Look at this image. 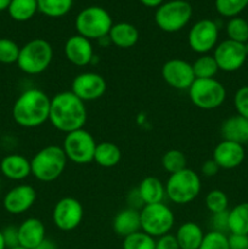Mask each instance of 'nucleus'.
<instances>
[{
  "label": "nucleus",
  "mask_w": 248,
  "mask_h": 249,
  "mask_svg": "<svg viewBox=\"0 0 248 249\" xmlns=\"http://www.w3.org/2000/svg\"><path fill=\"white\" fill-rule=\"evenodd\" d=\"M186 165V156H185V153L182 151L177 150V148L168 150L162 157L163 169L167 173H169V174H174V173L185 169V168H187Z\"/></svg>",
  "instance_id": "obj_32"
},
{
  "label": "nucleus",
  "mask_w": 248,
  "mask_h": 249,
  "mask_svg": "<svg viewBox=\"0 0 248 249\" xmlns=\"http://www.w3.org/2000/svg\"><path fill=\"white\" fill-rule=\"evenodd\" d=\"M233 106L237 114L248 119V85H243L235 92Z\"/></svg>",
  "instance_id": "obj_38"
},
{
  "label": "nucleus",
  "mask_w": 248,
  "mask_h": 249,
  "mask_svg": "<svg viewBox=\"0 0 248 249\" xmlns=\"http://www.w3.org/2000/svg\"><path fill=\"white\" fill-rule=\"evenodd\" d=\"M107 90V83L101 74L95 72H84L72 80L71 91L83 102L101 99Z\"/></svg>",
  "instance_id": "obj_14"
},
{
  "label": "nucleus",
  "mask_w": 248,
  "mask_h": 249,
  "mask_svg": "<svg viewBox=\"0 0 248 249\" xmlns=\"http://www.w3.org/2000/svg\"><path fill=\"white\" fill-rule=\"evenodd\" d=\"M123 249H156V238L143 231L129 235L123 238Z\"/></svg>",
  "instance_id": "obj_33"
},
{
  "label": "nucleus",
  "mask_w": 248,
  "mask_h": 249,
  "mask_svg": "<svg viewBox=\"0 0 248 249\" xmlns=\"http://www.w3.org/2000/svg\"><path fill=\"white\" fill-rule=\"evenodd\" d=\"M67 162L62 146L48 145L39 150L31 160L32 175L38 181L53 182L63 174Z\"/></svg>",
  "instance_id": "obj_3"
},
{
  "label": "nucleus",
  "mask_w": 248,
  "mask_h": 249,
  "mask_svg": "<svg viewBox=\"0 0 248 249\" xmlns=\"http://www.w3.org/2000/svg\"><path fill=\"white\" fill-rule=\"evenodd\" d=\"M198 249H230L228 236L226 233L218 232V231H209L204 233V237Z\"/></svg>",
  "instance_id": "obj_37"
},
{
  "label": "nucleus",
  "mask_w": 248,
  "mask_h": 249,
  "mask_svg": "<svg viewBox=\"0 0 248 249\" xmlns=\"http://www.w3.org/2000/svg\"><path fill=\"white\" fill-rule=\"evenodd\" d=\"M220 170L219 165L214 162L213 160H207L206 162L202 164L201 167V174L203 177L211 178V177H215L218 174V172Z\"/></svg>",
  "instance_id": "obj_44"
},
{
  "label": "nucleus",
  "mask_w": 248,
  "mask_h": 249,
  "mask_svg": "<svg viewBox=\"0 0 248 249\" xmlns=\"http://www.w3.org/2000/svg\"><path fill=\"white\" fill-rule=\"evenodd\" d=\"M189 91L190 100L199 109L211 111L220 107L226 99V89L215 78L195 79Z\"/></svg>",
  "instance_id": "obj_9"
},
{
  "label": "nucleus",
  "mask_w": 248,
  "mask_h": 249,
  "mask_svg": "<svg viewBox=\"0 0 248 249\" xmlns=\"http://www.w3.org/2000/svg\"><path fill=\"white\" fill-rule=\"evenodd\" d=\"M165 196L175 204H189L201 194V177L195 170L185 168L170 174L165 182Z\"/></svg>",
  "instance_id": "obj_5"
},
{
  "label": "nucleus",
  "mask_w": 248,
  "mask_h": 249,
  "mask_svg": "<svg viewBox=\"0 0 248 249\" xmlns=\"http://www.w3.org/2000/svg\"><path fill=\"white\" fill-rule=\"evenodd\" d=\"M213 57L215 58L219 71L235 72L245 65L248 56L245 44L225 39L215 46L213 50Z\"/></svg>",
  "instance_id": "obj_13"
},
{
  "label": "nucleus",
  "mask_w": 248,
  "mask_h": 249,
  "mask_svg": "<svg viewBox=\"0 0 248 249\" xmlns=\"http://www.w3.org/2000/svg\"><path fill=\"white\" fill-rule=\"evenodd\" d=\"M11 1L12 0H0V11H4V10L9 9Z\"/></svg>",
  "instance_id": "obj_47"
},
{
  "label": "nucleus",
  "mask_w": 248,
  "mask_h": 249,
  "mask_svg": "<svg viewBox=\"0 0 248 249\" xmlns=\"http://www.w3.org/2000/svg\"><path fill=\"white\" fill-rule=\"evenodd\" d=\"M219 27L214 21L208 18L197 21L187 34L190 49L199 55L209 53L218 45Z\"/></svg>",
  "instance_id": "obj_11"
},
{
  "label": "nucleus",
  "mask_w": 248,
  "mask_h": 249,
  "mask_svg": "<svg viewBox=\"0 0 248 249\" xmlns=\"http://www.w3.org/2000/svg\"><path fill=\"white\" fill-rule=\"evenodd\" d=\"M35 249H58V248L53 241L49 240V238H45V240H44Z\"/></svg>",
  "instance_id": "obj_45"
},
{
  "label": "nucleus",
  "mask_w": 248,
  "mask_h": 249,
  "mask_svg": "<svg viewBox=\"0 0 248 249\" xmlns=\"http://www.w3.org/2000/svg\"><path fill=\"white\" fill-rule=\"evenodd\" d=\"M139 31L134 24L128 22L113 23L108 33L111 44L121 49H130L139 41Z\"/></svg>",
  "instance_id": "obj_23"
},
{
  "label": "nucleus",
  "mask_w": 248,
  "mask_h": 249,
  "mask_svg": "<svg viewBox=\"0 0 248 249\" xmlns=\"http://www.w3.org/2000/svg\"><path fill=\"white\" fill-rule=\"evenodd\" d=\"M204 203H206V208L212 214L221 213V212L228 211L229 198L225 192L215 189L207 194L206 198H204Z\"/></svg>",
  "instance_id": "obj_34"
},
{
  "label": "nucleus",
  "mask_w": 248,
  "mask_h": 249,
  "mask_svg": "<svg viewBox=\"0 0 248 249\" xmlns=\"http://www.w3.org/2000/svg\"><path fill=\"white\" fill-rule=\"evenodd\" d=\"M246 151L243 145L233 141L221 140L214 147L212 160L219 165L220 169H235L245 160Z\"/></svg>",
  "instance_id": "obj_17"
},
{
  "label": "nucleus",
  "mask_w": 248,
  "mask_h": 249,
  "mask_svg": "<svg viewBox=\"0 0 248 249\" xmlns=\"http://www.w3.org/2000/svg\"><path fill=\"white\" fill-rule=\"evenodd\" d=\"M162 78L169 87L177 90H189L195 82L192 63L182 58H172L162 66Z\"/></svg>",
  "instance_id": "obj_15"
},
{
  "label": "nucleus",
  "mask_w": 248,
  "mask_h": 249,
  "mask_svg": "<svg viewBox=\"0 0 248 249\" xmlns=\"http://www.w3.org/2000/svg\"><path fill=\"white\" fill-rule=\"evenodd\" d=\"M75 29L78 34L89 40H100L108 36L113 21L111 15L100 6L83 9L75 17Z\"/></svg>",
  "instance_id": "obj_6"
},
{
  "label": "nucleus",
  "mask_w": 248,
  "mask_h": 249,
  "mask_svg": "<svg viewBox=\"0 0 248 249\" xmlns=\"http://www.w3.org/2000/svg\"><path fill=\"white\" fill-rule=\"evenodd\" d=\"M121 148L113 142L104 141L96 145L94 155V162L102 168H113L121 162Z\"/></svg>",
  "instance_id": "obj_26"
},
{
  "label": "nucleus",
  "mask_w": 248,
  "mask_h": 249,
  "mask_svg": "<svg viewBox=\"0 0 248 249\" xmlns=\"http://www.w3.org/2000/svg\"><path fill=\"white\" fill-rule=\"evenodd\" d=\"M88 111L85 102L72 91H61L51 99L49 122L56 130L68 134L84 128Z\"/></svg>",
  "instance_id": "obj_1"
},
{
  "label": "nucleus",
  "mask_w": 248,
  "mask_h": 249,
  "mask_svg": "<svg viewBox=\"0 0 248 249\" xmlns=\"http://www.w3.org/2000/svg\"><path fill=\"white\" fill-rule=\"evenodd\" d=\"M175 237L180 249H198L204 237V232L198 224L186 221L177 228Z\"/></svg>",
  "instance_id": "obj_24"
},
{
  "label": "nucleus",
  "mask_w": 248,
  "mask_h": 249,
  "mask_svg": "<svg viewBox=\"0 0 248 249\" xmlns=\"http://www.w3.org/2000/svg\"><path fill=\"white\" fill-rule=\"evenodd\" d=\"M247 249H248V248H247Z\"/></svg>",
  "instance_id": "obj_52"
},
{
  "label": "nucleus",
  "mask_w": 248,
  "mask_h": 249,
  "mask_svg": "<svg viewBox=\"0 0 248 249\" xmlns=\"http://www.w3.org/2000/svg\"><path fill=\"white\" fill-rule=\"evenodd\" d=\"M141 231L153 238L170 233L175 223V216L172 209L165 203L145 204L140 209Z\"/></svg>",
  "instance_id": "obj_7"
},
{
  "label": "nucleus",
  "mask_w": 248,
  "mask_h": 249,
  "mask_svg": "<svg viewBox=\"0 0 248 249\" xmlns=\"http://www.w3.org/2000/svg\"><path fill=\"white\" fill-rule=\"evenodd\" d=\"M248 0H215V9L221 16L237 17L247 7Z\"/></svg>",
  "instance_id": "obj_35"
},
{
  "label": "nucleus",
  "mask_w": 248,
  "mask_h": 249,
  "mask_svg": "<svg viewBox=\"0 0 248 249\" xmlns=\"http://www.w3.org/2000/svg\"><path fill=\"white\" fill-rule=\"evenodd\" d=\"M50 102L51 99L43 90H24L12 106V118L22 128H38L49 121Z\"/></svg>",
  "instance_id": "obj_2"
},
{
  "label": "nucleus",
  "mask_w": 248,
  "mask_h": 249,
  "mask_svg": "<svg viewBox=\"0 0 248 249\" xmlns=\"http://www.w3.org/2000/svg\"><path fill=\"white\" fill-rule=\"evenodd\" d=\"M0 249H6V246H5L4 237H2V232H1V230H0Z\"/></svg>",
  "instance_id": "obj_48"
},
{
  "label": "nucleus",
  "mask_w": 248,
  "mask_h": 249,
  "mask_svg": "<svg viewBox=\"0 0 248 249\" xmlns=\"http://www.w3.org/2000/svg\"><path fill=\"white\" fill-rule=\"evenodd\" d=\"M139 195L143 204H153L163 202L165 196V185L156 177H147L141 180L138 186Z\"/></svg>",
  "instance_id": "obj_25"
},
{
  "label": "nucleus",
  "mask_w": 248,
  "mask_h": 249,
  "mask_svg": "<svg viewBox=\"0 0 248 249\" xmlns=\"http://www.w3.org/2000/svg\"><path fill=\"white\" fill-rule=\"evenodd\" d=\"M229 248L230 249H247L248 248V235L241 233H230L228 236Z\"/></svg>",
  "instance_id": "obj_42"
},
{
  "label": "nucleus",
  "mask_w": 248,
  "mask_h": 249,
  "mask_svg": "<svg viewBox=\"0 0 248 249\" xmlns=\"http://www.w3.org/2000/svg\"><path fill=\"white\" fill-rule=\"evenodd\" d=\"M84 218V208L74 197L58 199L53 209V223L61 231H73L80 225Z\"/></svg>",
  "instance_id": "obj_12"
},
{
  "label": "nucleus",
  "mask_w": 248,
  "mask_h": 249,
  "mask_svg": "<svg viewBox=\"0 0 248 249\" xmlns=\"http://www.w3.org/2000/svg\"><path fill=\"white\" fill-rule=\"evenodd\" d=\"M229 232L248 235V202H242L229 211Z\"/></svg>",
  "instance_id": "obj_27"
},
{
  "label": "nucleus",
  "mask_w": 248,
  "mask_h": 249,
  "mask_svg": "<svg viewBox=\"0 0 248 249\" xmlns=\"http://www.w3.org/2000/svg\"><path fill=\"white\" fill-rule=\"evenodd\" d=\"M164 0H140V2L142 5L147 7H158L163 4Z\"/></svg>",
  "instance_id": "obj_46"
},
{
  "label": "nucleus",
  "mask_w": 248,
  "mask_h": 249,
  "mask_svg": "<svg viewBox=\"0 0 248 249\" xmlns=\"http://www.w3.org/2000/svg\"><path fill=\"white\" fill-rule=\"evenodd\" d=\"M113 231L121 237H126L129 235L141 230L140 211L133 208H124L119 211L113 218L112 223Z\"/></svg>",
  "instance_id": "obj_21"
},
{
  "label": "nucleus",
  "mask_w": 248,
  "mask_h": 249,
  "mask_svg": "<svg viewBox=\"0 0 248 249\" xmlns=\"http://www.w3.org/2000/svg\"><path fill=\"white\" fill-rule=\"evenodd\" d=\"M11 249H26V248H23V247H21V246H18V247H15V248H11Z\"/></svg>",
  "instance_id": "obj_50"
},
{
  "label": "nucleus",
  "mask_w": 248,
  "mask_h": 249,
  "mask_svg": "<svg viewBox=\"0 0 248 249\" xmlns=\"http://www.w3.org/2000/svg\"><path fill=\"white\" fill-rule=\"evenodd\" d=\"M7 11L15 21L26 22L36 14L38 2L36 0H12Z\"/></svg>",
  "instance_id": "obj_28"
},
{
  "label": "nucleus",
  "mask_w": 248,
  "mask_h": 249,
  "mask_svg": "<svg viewBox=\"0 0 248 249\" xmlns=\"http://www.w3.org/2000/svg\"><path fill=\"white\" fill-rule=\"evenodd\" d=\"M53 57V50L48 40L32 39L19 49L17 66L28 75H38L45 72Z\"/></svg>",
  "instance_id": "obj_4"
},
{
  "label": "nucleus",
  "mask_w": 248,
  "mask_h": 249,
  "mask_svg": "<svg viewBox=\"0 0 248 249\" xmlns=\"http://www.w3.org/2000/svg\"><path fill=\"white\" fill-rule=\"evenodd\" d=\"M245 48H246V53H247V56H248V43L245 44Z\"/></svg>",
  "instance_id": "obj_49"
},
{
  "label": "nucleus",
  "mask_w": 248,
  "mask_h": 249,
  "mask_svg": "<svg viewBox=\"0 0 248 249\" xmlns=\"http://www.w3.org/2000/svg\"><path fill=\"white\" fill-rule=\"evenodd\" d=\"M247 22H248V17H247Z\"/></svg>",
  "instance_id": "obj_51"
},
{
  "label": "nucleus",
  "mask_w": 248,
  "mask_h": 249,
  "mask_svg": "<svg viewBox=\"0 0 248 249\" xmlns=\"http://www.w3.org/2000/svg\"><path fill=\"white\" fill-rule=\"evenodd\" d=\"M0 172L7 179L21 181L32 175L31 160L19 153L7 155L0 162Z\"/></svg>",
  "instance_id": "obj_20"
},
{
  "label": "nucleus",
  "mask_w": 248,
  "mask_h": 249,
  "mask_svg": "<svg viewBox=\"0 0 248 249\" xmlns=\"http://www.w3.org/2000/svg\"><path fill=\"white\" fill-rule=\"evenodd\" d=\"M126 202H128L129 208L138 209V211H140V209L145 206L142 199H141L140 195H139L138 189H134L129 192L128 196H126Z\"/></svg>",
  "instance_id": "obj_43"
},
{
  "label": "nucleus",
  "mask_w": 248,
  "mask_h": 249,
  "mask_svg": "<svg viewBox=\"0 0 248 249\" xmlns=\"http://www.w3.org/2000/svg\"><path fill=\"white\" fill-rule=\"evenodd\" d=\"M18 228L19 246L26 249H35L46 238V229L38 218H28Z\"/></svg>",
  "instance_id": "obj_19"
},
{
  "label": "nucleus",
  "mask_w": 248,
  "mask_h": 249,
  "mask_svg": "<svg viewBox=\"0 0 248 249\" xmlns=\"http://www.w3.org/2000/svg\"><path fill=\"white\" fill-rule=\"evenodd\" d=\"M38 11L51 18H58L71 11L73 0H36Z\"/></svg>",
  "instance_id": "obj_29"
},
{
  "label": "nucleus",
  "mask_w": 248,
  "mask_h": 249,
  "mask_svg": "<svg viewBox=\"0 0 248 249\" xmlns=\"http://www.w3.org/2000/svg\"><path fill=\"white\" fill-rule=\"evenodd\" d=\"M192 17V6L186 0H170L157 7L155 22L158 28L167 33L179 32Z\"/></svg>",
  "instance_id": "obj_8"
},
{
  "label": "nucleus",
  "mask_w": 248,
  "mask_h": 249,
  "mask_svg": "<svg viewBox=\"0 0 248 249\" xmlns=\"http://www.w3.org/2000/svg\"><path fill=\"white\" fill-rule=\"evenodd\" d=\"M211 225L213 231L218 232H228L229 231V211L221 212V213L212 214Z\"/></svg>",
  "instance_id": "obj_39"
},
{
  "label": "nucleus",
  "mask_w": 248,
  "mask_h": 249,
  "mask_svg": "<svg viewBox=\"0 0 248 249\" xmlns=\"http://www.w3.org/2000/svg\"><path fill=\"white\" fill-rule=\"evenodd\" d=\"M228 39L236 43H248V22L242 17H232L226 23Z\"/></svg>",
  "instance_id": "obj_31"
},
{
  "label": "nucleus",
  "mask_w": 248,
  "mask_h": 249,
  "mask_svg": "<svg viewBox=\"0 0 248 249\" xmlns=\"http://www.w3.org/2000/svg\"><path fill=\"white\" fill-rule=\"evenodd\" d=\"M65 56L72 65L85 67L94 60V48L91 40L75 34L70 36L65 43Z\"/></svg>",
  "instance_id": "obj_18"
},
{
  "label": "nucleus",
  "mask_w": 248,
  "mask_h": 249,
  "mask_svg": "<svg viewBox=\"0 0 248 249\" xmlns=\"http://www.w3.org/2000/svg\"><path fill=\"white\" fill-rule=\"evenodd\" d=\"M19 46L16 41L9 38H0V63L11 65L16 63L19 55Z\"/></svg>",
  "instance_id": "obj_36"
},
{
  "label": "nucleus",
  "mask_w": 248,
  "mask_h": 249,
  "mask_svg": "<svg viewBox=\"0 0 248 249\" xmlns=\"http://www.w3.org/2000/svg\"><path fill=\"white\" fill-rule=\"evenodd\" d=\"M36 201V191L33 186L27 184L12 187L4 196L2 206L7 213L19 215L28 212Z\"/></svg>",
  "instance_id": "obj_16"
},
{
  "label": "nucleus",
  "mask_w": 248,
  "mask_h": 249,
  "mask_svg": "<svg viewBox=\"0 0 248 249\" xmlns=\"http://www.w3.org/2000/svg\"><path fill=\"white\" fill-rule=\"evenodd\" d=\"M2 232V237H4L5 246L6 249H11L19 246V238H18V228L16 226H7Z\"/></svg>",
  "instance_id": "obj_40"
},
{
  "label": "nucleus",
  "mask_w": 248,
  "mask_h": 249,
  "mask_svg": "<svg viewBox=\"0 0 248 249\" xmlns=\"http://www.w3.org/2000/svg\"><path fill=\"white\" fill-rule=\"evenodd\" d=\"M156 249H180L175 235L167 233L156 240Z\"/></svg>",
  "instance_id": "obj_41"
},
{
  "label": "nucleus",
  "mask_w": 248,
  "mask_h": 249,
  "mask_svg": "<svg viewBox=\"0 0 248 249\" xmlns=\"http://www.w3.org/2000/svg\"><path fill=\"white\" fill-rule=\"evenodd\" d=\"M96 145L94 136L83 128L66 134L62 148L68 160L75 164H88L94 162Z\"/></svg>",
  "instance_id": "obj_10"
},
{
  "label": "nucleus",
  "mask_w": 248,
  "mask_h": 249,
  "mask_svg": "<svg viewBox=\"0 0 248 249\" xmlns=\"http://www.w3.org/2000/svg\"><path fill=\"white\" fill-rule=\"evenodd\" d=\"M192 70H194L196 79H211L215 77L216 73L219 72L215 58L209 53H204L197 57L192 63Z\"/></svg>",
  "instance_id": "obj_30"
},
{
  "label": "nucleus",
  "mask_w": 248,
  "mask_h": 249,
  "mask_svg": "<svg viewBox=\"0 0 248 249\" xmlns=\"http://www.w3.org/2000/svg\"><path fill=\"white\" fill-rule=\"evenodd\" d=\"M220 133L223 140L245 145L248 142V119L240 114L229 117L221 123Z\"/></svg>",
  "instance_id": "obj_22"
}]
</instances>
